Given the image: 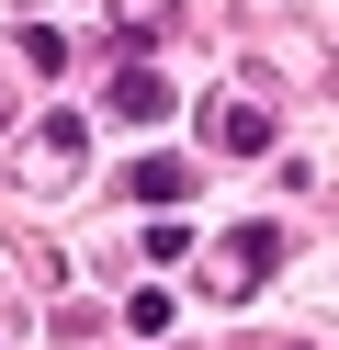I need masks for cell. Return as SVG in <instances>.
<instances>
[{
  "label": "cell",
  "instance_id": "obj_1",
  "mask_svg": "<svg viewBox=\"0 0 339 350\" xmlns=\"http://www.w3.org/2000/svg\"><path fill=\"white\" fill-rule=\"evenodd\" d=\"M226 271H215V294H260V271H271V260H283V237H271V226H226Z\"/></svg>",
  "mask_w": 339,
  "mask_h": 350
},
{
  "label": "cell",
  "instance_id": "obj_2",
  "mask_svg": "<svg viewBox=\"0 0 339 350\" xmlns=\"http://www.w3.org/2000/svg\"><path fill=\"white\" fill-rule=\"evenodd\" d=\"M102 102H113V113H125V124H170V102H181V91H170V79H158V68H136V57H125Z\"/></svg>",
  "mask_w": 339,
  "mask_h": 350
},
{
  "label": "cell",
  "instance_id": "obj_3",
  "mask_svg": "<svg viewBox=\"0 0 339 350\" xmlns=\"http://www.w3.org/2000/svg\"><path fill=\"white\" fill-rule=\"evenodd\" d=\"M203 136H215L226 159H260V147H271V113H260V102H215V113H203Z\"/></svg>",
  "mask_w": 339,
  "mask_h": 350
},
{
  "label": "cell",
  "instance_id": "obj_4",
  "mask_svg": "<svg viewBox=\"0 0 339 350\" xmlns=\"http://www.w3.org/2000/svg\"><path fill=\"white\" fill-rule=\"evenodd\" d=\"M79 159H90V124L79 113H45L34 124V181H57V170H79Z\"/></svg>",
  "mask_w": 339,
  "mask_h": 350
},
{
  "label": "cell",
  "instance_id": "obj_5",
  "mask_svg": "<svg viewBox=\"0 0 339 350\" xmlns=\"http://www.w3.org/2000/svg\"><path fill=\"white\" fill-rule=\"evenodd\" d=\"M125 192H136V204H158V215H170L181 192H192V170H181V159H136V170H125Z\"/></svg>",
  "mask_w": 339,
  "mask_h": 350
}]
</instances>
